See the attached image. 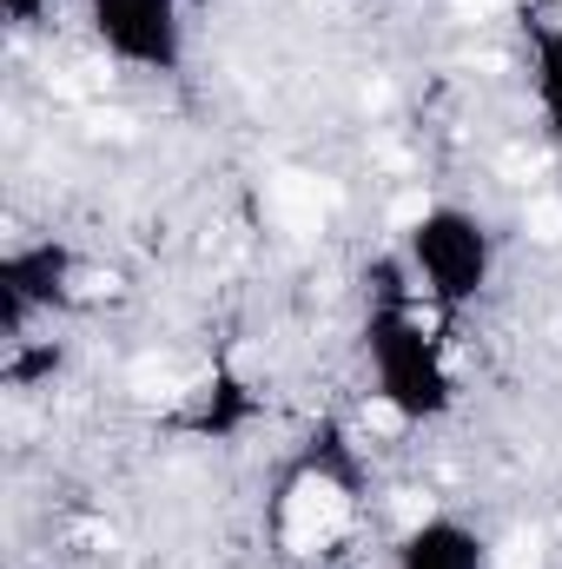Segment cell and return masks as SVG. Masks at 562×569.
Here are the masks:
<instances>
[{"label":"cell","instance_id":"1","mask_svg":"<svg viewBox=\"0 0 562 569\" xmlns=\"http://www.w3.org/2000/svg\"><path fill=\"white\" fill-rule=\"evenodd\" d=\"M344 523H351V497H344L331 477H298V490H291V503H284V543H291L298 557H311V550H324Z\"/></svg>","mask_w":562,"mask_h":569},{"label":"cell","instance_id":"2","mask_svg":"<svg viewBox=\"0 0 562 569\" xmlns=\"http://www.w3.org/2000/svg\"><path fill=\"white\" fill-rule=\"evenodd\" d=\"M338 199H344V186L338 179H311V172H279L265 186V206H272V219L284 232H318V206H338Z\"/></svg>","mask_w":562,"mask_h":569},{"label":"cell","instance_id":"3","mask_svg":"<svg viewBox=\"0 0 562 569\" xmlns=\"http://www.w3.org/2000/svg\"><path fill=\"white\" fill-rule=\"evenodd\" d=\"M536 563H543V537H536V530L510 537V543H503V557H496V569H536Z\"/></svg>","mask_w":562,"mask_h":569},{"label":"cell","instance_id":"4","mask_svg":"<svg viewBox=\"0 0 562 569\" xmlns=\"http://www.w3.org/2000/svg\"><path fill=\"white\" fill-rule=\"evenodd\" d=\"M133 385H140V398H152V405H172V398H179V378H172V371H152V365L133 371Z\"/></svg>","mask_w":562,"mask_h":569},{"label":"cell","instance_id":"5","mask_svg":"<svg viewBox=\"0 0 562 569\" xmlns=\"http://www.w3.org/2000/svg\"><path fill=\"white\" fill-rule=\"evenodd\" d=\"M530 239H543V246L562 239V206L556 199H536V206H530Z\"/></svg>","mask_w":562,"mask_h":569},{"label":"cell","instance_id":"6","mask_svg":"<svg viewBox=\"0 0 562 569\" xmlns=\"http://www.w3.org/2000/svg\"><path fill=\"white\" fill-rule=\"evenodd\" d=\"M423 219H430V192H404V199L391 206V226H398V232H411Z\"/></svg>","mask_w":562,"mask_h":569},{"label":"cell","instance_id":"7","mask_svg":"<svg viewBox=\"0 0 562 569\" xmlns=\"http://www.w3.org/2000/svg\"><path fill=\"white\" fill-rule=\"evenodd\" d=\"M391 510H398V523H404V530H418V523H430V510H436V503H430L423 490H398V503H391Z\"/></svg>","mask_w":562,"mask_h":569},{"label":"cell","instance_id":"8","mask_svg":"<svg viewBox=\"0 0 562 569\" xmlns=\"http://www.w3.org/2000/svg\"><path fill=\"white\" fill-rule=\"evenodd\" d=\"M364 425L384 430V437H398V430H404V411H398L391 398H371V405H364Z\"/></svg>","mask_w":562,"mask_h":569},{"label":"cell","instance_id":"9","mask_svg":"<svg viewBox=\"0 0 562 569\" xmlns=\"http://www.w3.org/2000/svg\"><path fill=\"white\" fill-rule=\"evenodd\" d=\"M503 7H510V0H456L463 20H483V13H503Z\"/></svg>","mask_w":562,"mask_h":569},{"label":"cell","instance_id":"10","mask_svg":"<svg viewBox=\"0 0 562 569\" xmlns=\"http://www.w3.org/2000/svg\"><path fill=\"white\" fill-rule=\"evenodd\" d=\"M364 107H371V113H384V107H391V87H384V80H371V87H364Z\"/></svg>","mask_w":562,"mask_h":569}]
</instances>
